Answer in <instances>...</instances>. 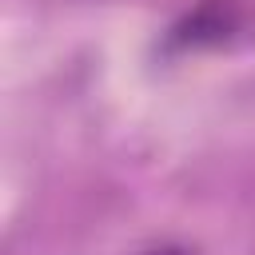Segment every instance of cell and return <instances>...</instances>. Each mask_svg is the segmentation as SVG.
I'll use <instances>...</instances> for the list:
<instances>
[{"instance_id": "cell-1", "label": "cell", "mask_w": 255, "mask_h": 255, "mask_svg": "<svg viewBox=\"0 0 255 255\" xmlns=\"http://www.w3.org/2000/svg\"><path fill=\"white\" fill-rule=\"evenodd\" d=\"M139 255H199V251L187 247V243H155V247H147V251H139Z\"/></svg>"}]
</instances>
